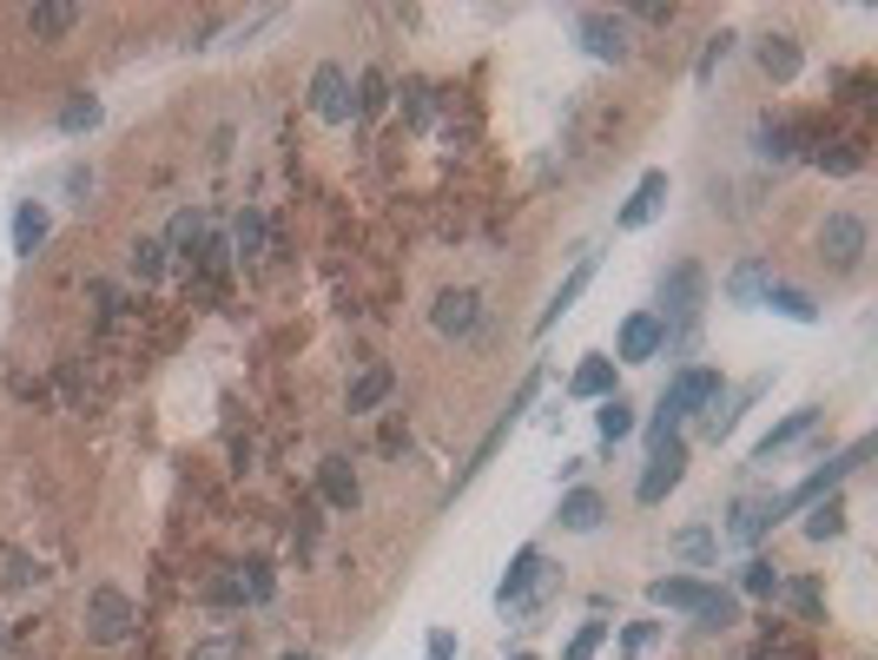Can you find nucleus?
Segmentation results:
<instances>
[{"label": "nucleus", "instance_id": "obj_37", "mask_svg": "<svg viewBox=\"0 0 878 660\" xmlns=\"http://www.w3.org/2000/svg\"><path fill=\"white\" fill-rule=\"evenodd\" d=\"M238 588H245L251 602H271V595H278V582H271L264 562H245V569H238Z\"/></svg>", "mask_w": 878, "mask_h": 660}, {"label": "nucleus", "instance_id": "obj_3", "mask_svg": "<svg viewBox=\"0 0 878 660\" xmlns=\"http://www.w3.org/2000/svg\"><path fill=\"white\" fill-rule=\"evenodd\" d=\"M701 304H707V271L694 258L668 264V278H661V331H687L701 317Z\"/></svg>", "mask_w": 878, "mask_h": 660}, {"label": "nucleus", "instance_id": "obj_27", "mask_svg": "<svg viewBox=\"0 0 878 660\" xmlns=\"http://www.w3.org/2000/svg\"><path fill=\"white\" fill-rule=\"evenodd\" d=\"M813 159H820L826 172H839V178L866 165V152H859V139H820V152H813Z\"/></svg>", "mask_w": 878, "mask_h": 660}, {"label": "nucleus", "instance_id": "obj_13", "mask_svg": "<svg viewBox=\"0 0 878 660\" xmlns=\"http://www.w3.org/2000/svg\"><path fill=\"white\" fill-rule=\"evenodd\" d=\"M661 344H668L661 317H654V311H635V317L621 324V344H615V357H621V364H654V357H661Z\"/></svg>", "mask_w": 878, "mask_h": 660}, {"label": "nucleus", "instance_id": "obj_14", "mask_svg": "<svg viewBox=\"0 0 878 660\" xmlns=\"http://www.w3.org/2000/svg\"><path fill=\"white\" fill-rule=\"evenodd\" d=\"M588 284H595V251H588V258H582V264H575V271L562 278V291H555V297L542 304V317H535V331H555V324H562V317L575 311V297H582Z\"/></svg>", "mask_w": 878, "mask_h": 660}, {"label": "nucleus", "instance_id": "obj_12", "mask_svg": "<svg viewBox=\"0 0 878 660\" xmlns=\"http://www.w3.org/2000/svg\"><path fill=\"white\" fill-rule=\"evenodd\" d=\"M430 324H436L443 337H476V324H483V297H476V291H443V297L430 304Z\"/></svg>", "mask_w": 878, "mask_h": 660}, {"label": "nucleus", "instance_id": "obj_9", "mask_svg": "<svg viewBox=\"0 0 878 660\" xmlns=\"http://www.w3.org/2000/svg\"><path fill=\"white\" fill-rule=\"evenodd\" d=\"M311 112L324 119V126H344L357 106H350V73L337 66V59H324L317 73H311Z\"/></svg>", "mask_w": 878, "mask_h": 660}, {"label": "nucleus", "instance_id": "obj_29", "mask_svg": "<svg viewBox=\"0 0 878 660\" xmlns=\"http://www.w3.org/2000/svg\"><path fill=\"white\" fill-rule=\"evenodd\" d=\"M760 159H773V165L800 159V126H760Z\"/></svg>", "mask_w": 878, "mask_h": 660}, {"label": "nucleus", "instance_id": "obj_31", "mask_svg": "<svg viewBox=\"0 0 878 660\" xmlns=\"http://www.w3.org/2000/svg\"><path fill=\"white\" fill-rule=\"evenodd\" d=\"M93 126H99V99L93 93H73L59 106V132H93Z\"/></svg>", "mask_w": 878, "mask_h": 660}, {"label": "nucleus", "instance_id": "obj_47", "mask_svg": "<svg viewBox=\"0 0 878 660\" xmlns=\"http://www.w3.org/2000/svg\"><path fill=\"white\" fill-rule=\"evenodd\" d=\"M509 660H535V654H509Z\"/></svg>", "mask_w": 878, "mask_h": 660}, {"label": "nucleus", "instance_id": "obj_17", "mask_svg": "<svg viewBox=\"0 0 878 660\" xmlns=\"http://www.w3.org/2000/svg\"><path fill=\"white\" fill-rule=\"evenodd\" d=\"M79 26V7L73 0H46V7H26V33L33 40H66Z\"/></svg>", "mask_w": 878, "mask_h": 660}, {"label": "nucleus", "instance_id": "obj_10", "mask_svg": "<svg viewBox=\"0 0 878 660\" xmlns=\"http://www.w3.org/2000/svg\"><path fill=\"white\" fill-rule=\"evenodd\" d=\"M820 258H833L839 271H859V258H866V218L833 212V218L820 225Z\"/></svg>", "mask_w": 878, "mask_h": 660}, {"label": "nucleus", "instance_id": "obj_19", "mask_svg": "<svg viewBox=\"0 0 878 660\" xmlns=\"http://www.w3.org/2000/svg\"><path fill=\"white\" fill-rule=\"evenodd\" d=\"M317 489H324V502H330V509H344V516H350V509H357V496H364L344 456H324V469H317Z\"/></svg>", "mask_w": 878, "mask_h": 660}, {"label": "nucleus", "instance_id": "obj_1", "mask_svg": "<svg viewBox=\"0 0 878 660\" xmlns=\"http://www.w3.org/2000/svg\"><path fill=\"white\" fill-rule=\"evenodd\" d=\"M648 602H654V608H674V615H694L701 628H734V621H740V602H734L727 588L694 582V575H661V582H648Z\"/></svg>", "mask_w": 878, "mask_h": 660}, {"label": "nucleus", "instance_id": "obj_36", "mask_svg": "<svg viewBox=\"0 0 878 660\" xmlns=\"http://www.w3.org/2000/svg\"><path fill=\"white\" fill-rule=\"evenodd\" d=\"M231 245H238V258H258V251H264V218H258V212H245V218H238V231H231Z\"/></svg>", "mask_w": 878, "mask_h": 660}, {"label": "nucleus", "instance_id": "obj_20", "mask_svg": "<svg viewBox=\"0 0 878 660\" xmlns=\"http://www.w3.org/2000/svg\"><path fill=\"white\" fill-rule=\"evenodd\" d=\"M46 231H53L46 205H33V198H26V205H13V251H20V258H33V251L46 245Z\"/></svg>", "mask_w": 878, "mask_h": 660}, {"label": "nucleus", "instance_id": "obj_34", "mask_svg": "<svg viewBox=\"0 0 878 660\" xmlns=\"http://www.w3.org/2000/svg\"><path fill=\"white\" fill-rule=\"evenodd\" d=\"M132 271H139V284H152L165 271V238H139L132 245Z\"/></svg>", "mask_w": 878, "mask_h": 660}, {"label": "nucleus", "instance_id": "obj_4", "mask_svg": "<svg viewBox=\"0 0 878 660\" xmlns=\"http://www.w3.org/2000/svg\"><path fill=\"white\" fill-rule=\"evenodd\" d=\"M132 621H139V608H132L126 588H93V595H86V641L119 648V641L132 635Z\"/></svg>", "mask_w": 878, "mask_h": 660}, {"label": "nucleus", "instance_id": "obj_23", "mask_svg": "<svg viewBox=\"0 0 878 660\" xmlns=\"http://www.w3.org/2000/svg\"><path fill=\"white\" fill-rule=\"evenodd\" d=\"M773 522H780V496H773V502H747V509L727 522V542H760Z\"/></svg>", "mask_w": 878, "mask_h": 660}, {"label": "nucleus", "instance_id": "obj_2", "mask_svg": "<svg viewBox=\"0 0 878 660\" xmlns=\"http://www.w3.org/2000/svg\"><path fill=\"white\" fill-rule=\"evenodd\" d=\"M720 390H727V383H720V370H681V377L668 383V397H661L654 423H648V443H654V450H661V443H674V430H681L687 416H701Z\"/></svg>", "mask_w": 878, "mask_h": 660}, {"label": "nucleus", "instance_id": "obj_8", "mask_svg": "<svg viewBox=\"0 0 878 660\" xmlns=\"http://www.w3.org/2000/svg\"><path fill=\"white\" fill-rule=\"evenodd\" d=\"M575 40H582V53H595V59H628V20L621 13H575Z\"/></svg>", "mask_w": 878, "mask_h": 660}, {"label": "nucleus", "instance_id": "obj_40", "mask_svg": "<svg viewBox=\"0 0 878 660\" xmlns=\"http://www.w3.org/2000/svg\"><path fill=\"white\" fill-rule=\"evenodd\" d=\"M198 231H205V225H198V212H178V218H172V238H165V251H172V245H198Z\"/></svg>", "mask_w": 878, "mask_h": 660}, {"label": "nucleus", "instance_id": "obj_43", "mask_svg": "<svg viewBox=\"0 0 878 660\" xmlns=\"http://www.w3.org/2000/svg\"><path fill=\"white\" fill-rule=\"evenodd\" d=\"M681 555H687V562H707V555H714V535H701V529L681 535Z\"/></svg>", "mask_w": 878, "mask_h": 660}, {"label": "nucleus", "instance_id": "obj_26", "mask_svg": "<svg viewBox=\"0 0 878 660\" xmlns=\"http://www.w3.org/2000/svg\"><path fill=\"white\" fill-rule=\"evenodd\" d=\"M595 430L608 436V443H621V436H635V403L615 390V397H601V410H595Z\"/></svg>", "mask_w": 878, "mask_h": 660}, {"label": "nucleus", "instance_id": "obj_25", "mask_svg": "<svg viewBox=\"0 0 878 660\" xmlns=\"http://www.w3.org/2000/svg\"><path fill=\"white\" fill-rule=\"evenodd\" d=\"M575 397H588V403H601V397H615V357H588L582 370H575V383H568Z\"/></svg>", "mask_w": 878, "mask_h": 660}, {"label": "nucleus", "instance_id": "obj_30", "mask_svg": "<svg viewBox=\"0 0 878 660\" xmlns=\"http://www.w3.org/2000/svg\"><path fill=\"white\" fill-rule=\"evenodd\" d=\"M383 99H390V79L370 66V73L357 79V99H350V106H357V119H377V112H383Z\"/></svg>", "mask_w": 878, "mask_h": 660}, {"label": "nucleus", "instance_id": "obj_38", "mask_svg": "<svg viewBox=\"0 0 878 660\" xmlns=\"http://www.w3.org/2000/svg\"><path fill=\"white\" fill-rule=\"evenodd\" d=\"M780 595H787L806 621H820V588H813V582H780Z\"/></svg>", "mask_w": 878, "mask_h": 660}, {"label": "nucleus", "instance_id": "obj_32", "mask_svg": "<svg viewBox=\"0 0 878 660\" xmlns=\"http://www.w3.org/2000/svg\"><path fill=\"white\" fill-rule=\"evenodd\" d=\"M740 588H747V595H760V602H767V595H780V569H773V562H767V555H754V562H747V569H740Z\"/></svg>", "mask_w": 878, "mask_h": 660}, {"label": "nucleus", "instance_id": "obj_16", "mask_svg": "<svg viewBox=\"0 0 878 660\" xmlns=\"http://www.w3.org/2000/svg\"><path fill=\"white\" fill-rule=\"evenodd\" d=\"M555 522H562L568 535H595V529L608 522V502H601L595 489H568V496H562V509H555Z\"/></svg>", "mask_w": 878, "mask_h": 660}, {"label": "nucleus", "instance_id": "obj_22", "mask_svg": "<svg viewBox=\"0 0 878 660\" xmlns=\"http://www.w3.org/2000/svg\"><path fill=\"white\" fill-rule=\"evenodd\" d=\"M767 284H773L767 258H747V264H734V278H727V297H734V304H760V297H767Z\"/></svg>", "mask_w": 878, "mask_h": 660}, {"label": "nucleus", "instance_id": "obj_15", "mask_svg": "<svg viewBox=\"0 0 878 660\" xmlns=\"http://www.w3.org/2000/svg\"><path fill=\"white\" fill-rule=\"evenodd\" d=\"M390 390H397V370H390V364H370V370L344 390V410H350V416H370L377 403H390Z\"/></svg>", "mask_w": 878, "mask_h": 660}, {"label": "nucleus", "instance_id": "obj_46", "mask_svg": "<svg viewBox=\"0 0 878 660\" xmlns=\"http://www.w3.org/2000/svg\"><path fill=\"white\" fill-rule=\"evenodd\" d=\"M284 660H317V654H284Z\"/></svg>", "mask_w": 878, "mask_h": 660}, {"label": "nucleus", "instance_id": "obj_28", "mask_svg": "<svg viewBox=\"0 0 878 660\" xmlns=\"http://www.w3.org/2000/svg\"><path fill=\"white\" fill-rule=\"evenodd\" d=\"M839 529H846V502H839V496H820L813 516H806V535H813V542H833Z\"/></svg>", "mask_w": 878, "mask_h": 660}, {"label": "nucleus", "instance_id": "obj_44", "mask_svg": "<svg viewBox=\"0 0 878 660\" xmlns=\"http://www.w3.org/2000/svg\"><path fill=\"white\" fill-rule=\"evenodd\" d=\"M423 654H430V660H456V635H443V628H436V635H430V648H423Z\"/></svg>", "mask_w": 878, "mask_h": 660}, {"label": "nucleus", "instance_id": "obj_6", "mask_svg": "<svg viewBox=\"0 0 878 660\" xmlns=\"http://www.w3.org/2000/svg\"><path fill=\"white\" fill-rule=\"evenodd\" d=\"M549 582H555V569L542 562V549H522V555L509 562V575H502L496 602H502V608H535V602L549 595Z\"/></svg>", "mask_w": 878, "mask_h": 660}, {"label": "nucleus", "instance_id": "obj_39", "mask_svg": "<svg viewBox=\"0 0 878 660\" xmlns=\"http://www.w3.org/2000/svg\"><path fill=\"white\" fill-rule=\"evenodd\" d=\"M654 635H661L654 621H635V628L621 635V654H628V660H635V654H648V648H654Z\"/></svg>", "mask_w": 878, "mask_h": 660}, {"label": "nucleus", "instance_id": "obj_11", "mask_svg": "<svg viewBox=\"0 0 878 660\" xmlns=\"http://www.w3.org/2000/svg\"><path fill=\"white\" fill-rule=\"evenodd\" d=\"M661 205H668V172H641V185L628 192V205L615 212V225L621 231H648L661 218Z\"/></svg>", "mask_w": 878, "mask_h": 660}, {"label": "nucleus", "instance_id": "obj_18", "mask_svg": "<svg viewBox=\"0 0 878 660\" xmlns=\"http://www.w3.org/2000/svg\"><path fill=\"white\" fill-rule=\"evenodd\" d=\"M813 430H820V410H793L787 423H773V430L760 436V450H754V463H773V456H780L787 443H800V436H813Z\"/></svg>", "mask_w": 878, "mask_h": 660}, {"label": "nucleus", "instance_id": "obj_42", "mask_svg": "<svg viewBox=\"0 0 878 660\" xmlns=\"http://www.w3.org/2000/svg\"><path fill=\"white\" fill-rule=\"evenodd\" d=\"M403 106H410V126H430V86H410Z\"/></svg>", "mask_w": 878, "mask_h": 660}, {"label": "nucleus", "instance_id": "obj_21", "mask_svg": "<svg viewBox=\"0 0 878 660\" xmlns=\"http://www.w3.org/2000/svg\"><path fill=\"white\" fill-rule=\"evenodd\" d=\"M760 304H767V311H780V317H793V324H820V304H813L800 284H780V278H773Z\"/></svg>", "mask_w": 878, "mask_h": 660}, {"label": "nucleus", "instance_id": "obj_5", "mask_svg": "<svg viewBox=\"0 0 878 660\" xmlns=\"http://www.w3.org/2000/svg\"><path fill=\"white\" fill-rule=\"evenodd\" d=\"M866 456H872V436H859V443H853L846 456H833V463H826V469H813V476H806V483H800L793 496H780V516H793V509H813L820 496H833V489H839V483H846V476H853V469L866 463Z\"/></svg>", "mask_w": 878, "mask_h": 660}, {"label": "nucleus", "instance_id": "obj_24", "mask_svg": "<svg viewBox=\"0 0 878 660\" xmlns=\"http://www.w3.org/2000/svg\"><path fill=\"white\" fill-rule=\"evenodd\" d=\"M760 66L787 86V79L800 73V46H793V33H767V40H760Z\"/></svg>", "mask_w": 878, "mask_h": 660}, {"label": "nucleus", "instance_id": "obj_33", "mask_svg": "<svg viewBox=\"0 0 878 660\" xmlns=\"http://www.w3.org/2000/svg\"><path fill=\"white\" fill-rule=\"evenodd\" d=\"M608 641V621H582L575 635H568V648H562V660H595V648Z\"/></svg>", "mask_w": 878, "mask_h": 660}, {"label": "nucleus", "instance_id": "obj_41", "mask_svg": "<svg viewBox=\"0 0 878 660\" xmlns=\"http://www.w3.org/2000/svg\"><path fill=\"white\" fill-rule=\"evenodd\" d=\"M212 608H231V602H245V588H238V575H225V582H212V595H205Z\"/></svg>", "mask_w": 878, "mask_h": 660}, {"label": "nucleus", "instance_id": "obj_35", "mask_svg": "<svg viewBox=\"0 0 878 660\" xmlns=\"http://www.w3.org/2000/svg\"><path fill=\"white\" fill-rule=\"evenodd\" d=\"M727 53H734V33H714V40H707V46H701V66H694V79H701V86H707V79H714V73H720V59H727Z\"/></svg>", "mask_w": 878, "mask_h": 660}, {"label": "nucleus", "instance_id": "obj_7", "mask_svg": "<svg viewBox=\"0 0 878 660\" xmlns=\"http://www.w3.org/2000/svg\"><path fill=\"white\" fill-rule=\"evenodd\" d=\"M681 476H687V443L674 436V443H661V450H654V463L641 469V483H635V502H641V509L668 502V496L681 489Z\"/></svg>", "mask_w": 878, "mask_h": 660}, {"label": "nucleus", "instance_id": "obj_45", "mask_svg": "<svg viewBox=\"0 0 878 660\" xmlns=\"http://www.w3.org/2000/svg\"><path fill=\"white\" fill-rule=\"evenodd\" d=\"M635 20H654V26H661V20H674V7H661V0H648V7H635Z\"/></svg>", "mask_w": 878, "mask_h": 660}]
</instances>
